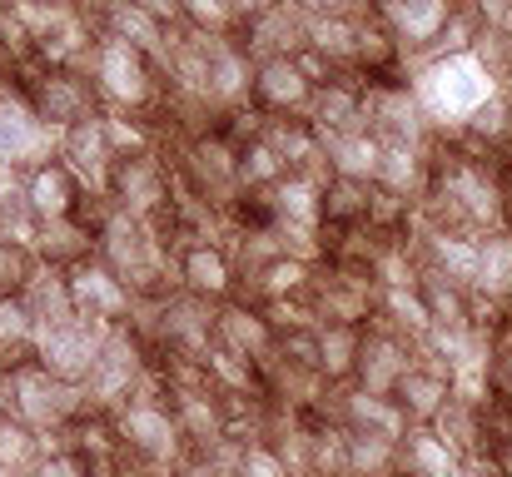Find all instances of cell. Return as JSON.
I'll return each instance as SVG.
<instances>
[{
    "mask_svg": "<svg viewBox=\"0 0 512 477\" xmlns=\"http://www.w3.org/2000/svg\"><path fill=\"white\" fill-rule=\"evenodd\" d=\"M85 239H90V234H85L80 224H70V219H45V244H40V249H45L50 259H65V254H80Z\"/></svg>",
    "mask_w": 512,
    "mask_h": 477,
    "instance_id": "obj_19",
    "label": "cell"
},
{
    "mask_svg": "<svg viewBox=\"0 0 512 477\" xmlns=\"http://www.w3.org/2000/svg\"><path fill=\"white\" fill-rule=\"evenodd\" d=\"M234 5V15H244V20H254V15H264V10H274L279 0H229Z\"/></svg>",
    "mask_w": 512,
    "mask_h": 477,
    "instance_id": "obj_22",
    "label": "cell"
},
{
    "mask_svg": "<svg viewBox=\"0 0 512 477\" xmlns=\"http://www.w3.org/2000/svg\"><path fill=\"white\" fill-rule=\"evenodd\" d=\"M219 338L239 358H264L269 343H274V323L264 314H254V309H229V314L219 318Z\"/></svg>",
    "mask_w": 512,
    "mask_h": 477,
    "instance_id": "obj_15",
    "label": "cell"
},
{
    "mask_svg": "<svg viewBox=\"0 0 512 477\" xmlns=\"http://www.w3.org/2000/svg\"><path fill=\"white\" fill-rule=\"evenodd\" d=\"M468 55H473V60L503 85V90L512 85V25H483Z\"/></svg>",
    "mask_w": 512,
    "mask_h": 477,
    "instance_id": "obj_18",
    "label": "cell"
},
{
    "mask_svg": "<svg viewBox=\"0 0 512 477\" xmlns=\"http://www.w3.org/2000/svg\"><path fill=\"white\" fill-rule=\"evenodd\" d=\"M413 358H408V343L398 333H363V353H358V383L363 393H383L393 398L398 383L408 378Z\"/></svg>",
    "mask_w": 512,
    "mask_h": 477,
    "instance_id": "obj_3",
    "label": "cell"
},
{
    "mask_svg": "<svg viewBox=\"0 0 512 477\" xmlns=\"http://www.w3.org/2000/svg\"><path fill=\"white\" fill-rule=\"evenodd\" d=\"M249 95H254V60L239 45L214 40V50H209V100L224 105V110H234Z\"/></svg>",
    "mask_w": 512,
    "mask_h": 477,
    "instance_id": "obj_6",
    "label": "cell"
},
{
    "mask_svg": "<svg viewBox=\"0 0 512 477\" xmlns=\"http://www.w3.org/2000/svg\"><path fill=\"white\" fill-rule=\"evenodd\" d=\"M314 90H319V85L304 75L299 55H279V60H259V65H254L259 115H299V120H309Z\"/></svg>",
    "mask_w": 512,
    "mask_h": 477,
    "instance_id": "obj_2",
    "label": "cell"
},
{
    "mask_svg": "<svg viewBox=\"0 0 512 477\" xmlns=\"http://www.w3.org/2000/svg\"><path fill=\"white\" fill-rule=\"evenodd\" d=\"M473 294L512 299V234L508 229L478 239V279H473Z\"/></svg>",
    "mask_w": 512,
    "mask_h": 477,
    "instance_id": "obj_12",
    "label": "cell"
},
{
    "mask_svg": "<svg viewBox=\"0 0 512 477\" xmlns=\"http://www.w3.org/2000/svg\"><path fill=\"white\" fill-rule=\"evenodd\" d=\"M35 115H40L45 125L70 130V125L90 120V95H85L70 75H50V80L40 85V105H35Z\"/></svg>",
    "mask_w": 512,
    "mask_h": 477,
    "instance_id": "obj_13",
    "label": "cell"
},
{
    "mask_svg": "<svg viewBox=\"0 0 512 477\" xmlns=\"http://www.w3.org/2000/svg\"><path fill=\"white\" fill-rule=\"evenodd\" d=\"M408 477H458L463 468V458L433 433V428H423V433H408L403 438V463H398Z\"/></svg>",
    "mask_w": 512,
    "mask_h": 477,
    "instance_id": "obj_11",
    "label": "cell"
},
{
    "mask_svg": "<svg viewBox=\"0 0 512 477\" xmlns=\"http://www.w3.org/2000/svg\"><path fill=\"white\" fill-rule=\"evenodd\" d=\"M95 75H100V85H105L115 100H125V105H140V100L150 95L145 55H140L135 45H125V40H105V45H100Z\"/></svg>",
    "mask_w": 512,
    "mask_h": 477,
    "instance_id": "obj_5",
    "label": "cell"
},
{
    "mask_svg": "<svg viewBox=\"0 0 512 477\" xmlns=\"http://www.w3.org/2000/svg\"><path fill=\"white\" fill-rule=\"evenodd\" d=\"M304 50L324 55L329 65H353L358 60V15H309Z\"/></svg>",
    "mask_w": 512,
    "mask_h": 477,
    "instance_id": "obj_9",
    "label": "cell"
},
{
    "mask_svg": "<svg viewBox=\"0 0 512 477\" xmlns=\"http://www.w3.org/2000/svg\"><path fill=\"white\" fill-rule=\"evenodd\" d=\"M95 5H115V0H95Z\"/></svg>",
    "mask_w": 512,
    "mask_h": 477,
    "instance_id": "obj_23",
    "label": "cell"
},
{
    "mask_svg": "<svg viewBox=\"0 0 512 477\" xmlns=\"http://www.w3.org/2000/svg\"><path fill=\"white\" fill-rule=\"evenodd\" d=\"M408 85H413V95H418L428 125H433V130H458V135H463V125L503 90L473 55H438V60H423V65L413 70Z\"/></svg>",
    "mask_w": 512,
    "mask_h": 477,
    "instance_id": "obj_1",
    "label": "cell"
},
{
    "mask_svg": "<svg viewBox=\"0 0 512 477\" xmlns=\"http://www.w3.org/2000/svg\"><path fill=\"white\" fill-rule=\"evenodd\" d=\"M179 5H184V15H189L199 30H219V25L234 15L229 0H179Z\"/></svg>",
    "mask_w": 512,
    "mask_h": 477,
    "instance_id": "obj_20",
    "label": "cell"
},
{
    "mask_svg": "<svg viewBox=\"0 0 512 477\" xmlns=\"http://www.w3.org/2000/svg\"><path fill=\"white\" fill-rule=\"evenodd\" d=\"M30 214L35 219H70V204H75V169L70 164H40L30 174Z\"/></svg>",
    "mask_w": 512,
    "mask_h": 477,
    "instance_id": "obj_10",
    "label": "cell"
},
{
    "mask_svg": "<svg viewBox=\"0 0 512 477\" xmlns=\"http://www.w3.org/2000/svg\"><path fill=\"white\" fill-rule=\"evenodd\" d=\"M383 10V20L398 30V40H403V50H428L438 35H443V25H448V15L458 10V0H383L378 5Z\"/></svg>",
    "mask_w": 512,
    "mask_h": 477,
    "instance_id": "obj_4",
    "label": "cell"
},
{
    "mask_svg": "<svg viewBox=\"0 0 512 477\" xmlns=\"http://www.w3.org/2000/svg\"><path fill=\"white\" fill-rule=\"evenodd\" d=\"M110 15H115V40L135 45L140 55H145V50H170V45H165V25H160L155 15H145L135 0H115Z\"/></svg>",
    "mask_w": 512,
    "mask_h": 477,
    "instance_id": "obj_17",
    "label": "cell"
},
{
    "mask_svg": "<svg viewBox=\"0 0 512 477\" xmlns=\"http://www.w3.org/2000/svg\"><path fill=\"white\" fill-rule=\"evenodd\" d=\"M319 140H324V164H329V174L363 179V184H373V179H378L383 145H378L368 130H358V135H319Z\"/></svg>",
    "mask_w": 512,
    "mask_h": 477,
    "instance_id": "obj_8",
    "label": "cell"
},
{
    "mask_svg": "<svg viewBox=\"0 0 512 477\" xmlns=\"http://www.w3.org/2000/svg\"><path fill=\"white\" fill-rule=\"evenodd\" d=\"M358 353H363V333L353 323H319V378H348L358 373Z\"/></svg>",
    "mask_w": 512,
    "mask_h": 477,
    "instance_id": "obj_14",
    "label": "cell"
},
{
    "mask_svg": "<svg viewBox=\"0 0 512 477\" xmlns=\"http://www.w3.org/2000/svg\"><path fill=\"white\" fill-rule=\"evenodd\" d=\"M115 194L125 199L130 214H150L165 204V174L150 155H125L115 164Z\"/></svg>",
    "mask_w": 512,
    "mask_h": 477,
    "instance_id": "obj_7",
    "label": "cell"
},
{
    "mask_svg": "<svg viewBox=\"0 0 512 477\" xmlns=\"http://www.w3.org/2000/svg\"><path fill=\"white\" fill-rule=\"evenodd\" d=\"M25 279V259L10 249V239H0V284H20Z\"/></svg>",
    "mask_w": 512,
    "mask_h": 477,
    "instance_id": "obj_21",
    "label": "cell"
},
{
    "mask_svg": "<svg viewBox=\"0 0 512 477\" xmlns=\"http://www.w3.org/2000/svg\"><path fill=\"white\" fill-rule=\"evenodd\" d=\"M179 274L189 279L194 294H224V289L234 284V264H229V254L214 249V244H194V249L184 254Z\"/></svg>",
    "mask_w": 512,
    "mask_h": 477,
    "instance_id": "obj_16",
    "label": "cell"
}]
</instances>
